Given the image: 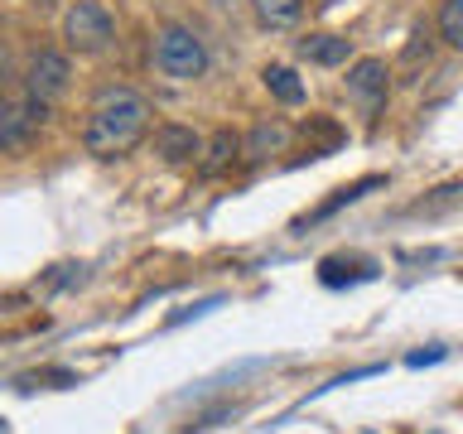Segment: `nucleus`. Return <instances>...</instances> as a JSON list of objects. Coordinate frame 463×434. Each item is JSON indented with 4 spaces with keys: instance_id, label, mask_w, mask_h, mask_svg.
<instances>
[{
    "instance_id": "7",
    "label": "nucleus",
    "mask_w": 463,
    "mask_h": 434,
    "mask_svg": "<svg viewBox=\"0 0 463 434\" xmlns=\"http://www.w3.org/2000/svg\"><path fill=\"white\" fill-rule=\"evenodd\" d=\"M237 155H246V140L237 130H213V140L203 145V159H198V179H217L222 169H232Z\"/></svg>"
},
{
    "instance_id": "12",
    "label": "nucleus",
    "mask_w": 463,
    "mask_h": 434,
    "mask_svg": "<svg viewBox=\"0 0 463 434\" xmlns=\"http://www.w3.org/2000/svg\"><path fill=\"white\" fill-rule=\"evenodd\" d=\"M251 10L266 29H289V24H299L304 0H251Z\"/></svg>"
},
{
    "instance_id": "15",
    "label": "nucleus",
    "mask_w": 463,
    "mask_h": 434,
    "mask_svg": "<svg viewBox=\"0 0 463 434\" xmlns=\"http://www.w3.org/2000/svg\"><path fill=\"white\" fill-rule=\"evenodd\" d=\"M439 39L449 49H463V0H444L439 5Z\"/></svg>"
},
{
    "instance_id": "8",
    "label": "nucleus",
    "mask_w": 463,
    "mask_h": 434,
    "mask_svg": "<svg viewBox=\"0 0 463 434\" xmlns=\"http://www.w3.org/2000/svg\"><path fill=\"white\" fill-rule=\"evenodd\" d=\"M34 126H39V116H34V107L24 101V92L10 97L5 107H0V145H5V150H20L24 136H29Z\"/></svg>"
},
{
    "instance_id": "14",
    "label": "nucleus",
    "mask_w": 463,
    "mask_h": 434,
    "mask_svg": "<svg viewBox=\"0 0 463 434\" xmlns=\"http://www.w3.org/2000/svg\"><path fill=\"white\" fill-rule=\"evenodd\" d=\"M260 78H266L270 97H275V101H285V107H299V101H304V82H299V78H295V72H289V68L270 63L266 72H260Z\"/></svg>"
},
{
    "instance_id": "19",
    "label": "nucleus",
    "mask_w": 463,
    "mask_h": 434,
    "mask_svg": "<svg viewBox=\"0 0 463 434\" xmlns=\"http://www.w3.org/2000/svg\"><path fill=\"white\" fill-rule=\"evenodd\" d=\"M444 357V347H430V353H411L405 357V367H425V362H439Z\"/></svg>"
},
{
    "instance_id": "17",
    "label": "nucleus",
    "mask_w": 463,
    "mask_h": 434,
    "mask_svg": "<svg viewBox=\"0 0 463 434\" xmlns=\"http://www.w3.org/2000/svg\"><path fill=\"white\" fill-rule=\"evenodd\" d=\"M430 53H434V43H430V34H425V29H415V34H411V43H405V53H401V58H405V63L415 68L420 58H425V63H430Z\"/></svg>"
},
{
    "instance_id": "5",
    "label": "nucleus",
    "mask_w": 463,
    "mask_h": 434,
    "mask_svg": "<svg viewBox=\"0 0 463 434\" xmlns=\"http://www.w3.org/2000/svg\"><path fill=\"white\" fill-rule=\"evenodd\" d=\"M386 92H391L386 58H357V63L347 68V97H353L367 116H376V111L386 107Z\"/></svg>"
},
{
    "instance_id": "2",
    "label": "nucleus",
    "mask_w": 463,
    "mask_h": 434,
    "mask_svg": "<svg viewBox=\"0 0 463 434\" xmlns=\"http://www.w3.org/2000/svg\"><path fill=\"white\" fill-rule=\"evenodd\" d=\"M155 68L174 82H194L208 72V43L188 24H165L155 34Z\"/></svg>"
},
{
    "instance_id": "18",
    "label": "nucleus",
    "mask_w": 463,
    "mask_h": 434,
    "mask_svg": "<svg viewBox=\"0 0 463 434\" xmlns=\"http://www.w3.org/2000/svg\"><path fill=\"white\" fill-rule=\"evenodd\" d=\"M72 280H82V266H72V260H68V266H53V275L43 280V289L53 295V289H63V285H72Z\"/></svg>"
},
{
    "instance_id": "6",
    "label": "nucleus",
    "mask_w": 463,
    "mask_h": 434,
    "mask_svg": "<svg viewBox=\"0 0 463 434\" xmlns=\"http://www.w3.org/2000/svg\"><path fill=\"white\" fill-rule=\"evenodd\" d=\"M155 155L165 159V165H188V159H198V155H203V136H198L194 126L169 121V126H159V130H155Z\"/></svg>"
},
{
    "instance_id": "10",
    "label": "nucleus",
    "mask_w": 463,
    "mask_h": 434,
    "mask_svg": "<svg viewBox=\"0 0 463 434\" xmlns=\"http://www.w3.org/2000/svg\"><path fill=\"white\" fill-rule=\"evenodd\" d=\"M347 53H353V43H347L343 34H309V39H299V58H304V63H318V68H338V63H347Z\"/></svg>"
},
{
    "instance_id": "9",
    "label": "nucleus",
    "mask_w": 463,
    "mask_h": 434,
    "mask_svg": "<svg viewBox=\"0 0 463 434\" xmlns=\"http://www.w3.org/2000/svg\"><path fill=\"white\" fill-rule=\"evenodd\" d=\"M386 184V174H367V179H357V184H347V188H333V198H324L318 208L309 212V217H299L295 222V231H304L309 222H324V217H333L338 208H347V203H357L362 193H372V188H382Z\"/></svg>"
},
{
    "instance_id": "3",
    "label": "nucleus",
    "mask_w": 463,
    "mask_h": 434,
    "mask_svg": "<svg viewBox=\"0 0 463 434\" xmlns=\"http://www.w3.org/2000/svg\"><path fill=\"white\" fill-rule=\"evenodd\" d=\"M68 82H72L68 53H58V49H34L29 53V63H24V101L34 107L39 121L49 116L53 101L68 92Z\"/></svg>"
},
{
    "instance_id": "4",
    "label": "nucleus",
    "mask_w": 463,
    "mask_h": 434,
    "mask_svg": "<svg viewBox=\"0 0 463 434\" xmlns=\"http://www.w3.org/2000/svg\"><path fill=\"white\" fill-rule=\"evenodd\" d=\"M63 39L78 53H101L116 43V20L101 0H72V10L63 14Z\"/></svg>"
},
{
    "instance_id": "11",
    "label": "nucleus",
    "mask_w": 463,
    "mask_h": 434,
    "mask_svg": "<svg viewBox=\"0 0 463 434\" xmlns=\"http://www.w3.org/2000/svg\"><path fill=\"white\" fill-rule=\"evenodd\" d=\"M285 145H289V126L285 121H260L251 136H246V159L260 165V159H270V155H285Z\"/></svg>"
},
{
    "instance_id": "13",
    "label": "nucleus",
    "mask_w": 463,
    "mask_h": 434,
    "mask_svg": "<svg viewBox=\"0 0 463 434\" xmlns=\"http://www.w3.org/2000/svg\"><path fill=\"white\" fill-rule=\"evenodd\" d=\"M353 266H357V260H353ZM372 275H376L372 260H367V266H357V270H347V260H343V256H328L324 266H318V280H324L328 289H338V285H357V280H372Z\"/></svg>"
},
{
    "instance_id": "16",
    "label": "nucleus",
    "mask_w": 463,
    "mask_h": 434,
    "mask_svg": "<svg viewBox=\"0 0 463 434\" xmlns=\"http://www.w3.org/2000/svg\"><path fill=\"white\" fill-rule=\"evenodd\" d=\"M78 386V376H72L68 367H49V372H29V376H20V382H14V386H20V391H34V386Z\"/></svg>"
},
{
    "instance_id": "1",
    "label": "nucleus",
    "mask_w": 463,
    "mask_h": 434,
    "mask_svg": "<svg viewBox=\"0 0 463 434\" xmlns=\"http://www.w3.org/2000/svg\"><path fill=\"white\" fill-rule=\"evenodd\" d=\"M150 136V101H145L136 87H101L92 111H87V126H82V145L87 155L97 159H121L130 155L136 145Z\"/></svg>"
}]
</instances>
